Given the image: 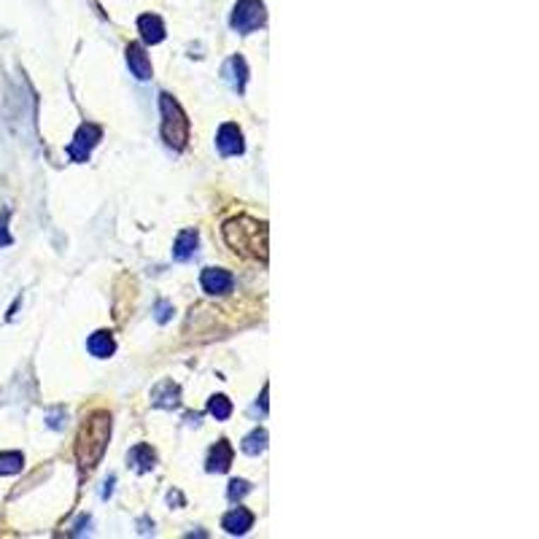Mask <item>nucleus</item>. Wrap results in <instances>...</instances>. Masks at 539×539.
<instances>
[{
    "label": "nucleus",
    "mask_w": 539,
    "mask_h": 539,
    "mask_svg": "<svg viewBox=\"0 0 539 539\" xmlns=\"http://www.w3.org/2000/svg\"><path fill=\"white\" fill-rule=\"evenodd\" d=\"M197 240H200L197 230L181 232V235L175 237V246H173V259H175V262H189V259L194 256V251H197Z\"/></svg>",
    "instance_id": "12"
},
{
    "label": "nucleus",
    "mask_w": 539,
    "mask_h": 539,
    "mask_svg": "<svg viewBox=\"0 0 539 539\" xmlns=\"http://www.w3.org/2000/svg\"><path fill=\"white\" fill-rule=\"evenodd\" d=\"M159 111H162V138H165V143L175 151L186 149L192 124L186 119L184 108L178 106V100L173 94L162 92L159 94Z\"/></svg>",
    "instance_id": "3"
},
{
    "label": "nucleus",
    "mask_w": 539,
    "mask_h": 539,
    "mask_svg": "<svg viewBox=\"0 0 539 539\" xmlns=\"http://www.w3.org/2000/svg\"><path fill=\"white\" fill-rule=\"evenodd\" d=\"M251 526H254V515H251L246 507H235L221 518V528H224L227 534H232V537L246 534Z\"/></svg>",
    "instance_id": "9"
},
{
    "label": "nucleus",
    "mask_w": 539,
    "mask_h": 539,
    "mask_svg": "<svg viewBox=\"0 0 539 539\" xmlns=\"http://www.w3.org/2000/svg\"><path fill=\"white\" fill-rule=\"evenodd\" d=\"M124 54H127L130 73L138 78V81H149V78H151V60H149V54L143 51V47H140V44H130Z\"/></svg>",
    "instance_id": "8"
},
{
    "label": "nucleus",
    "mask_w": 539,
    "mask_h": 539,
    "mask_svg": "<svg viewBox=\"0 0 539 539\" xmlns=\"http://www.w3.org/2000/svg\"><path fill=\"white\" fill-rule=\"evenodd\" d=\"M111 440V413L106 410H97L87 418V423L78 431V442H76V459L81 469H92L100 464L103 453Z\"/></svg>",
    "instance_id": "1"
},
{
    "label": "nucleus",
    "mask_w": 539,
    "mask_h": 539,
    "mask_svg": "<svg viewBox=\"0 0 539 539\" xmlns=\"http://www.w3.org/2000/svg\"><path fill=\"white\" fill-rule=\"evenodd\" d=\"M87 348H89V354L94 359H108V356H113L116 351V342H113V335L106 332V329H100V332H94L92 337L87 340Z\"/></svg>",
    "instance_id": "15"
},
{
    "label": "nucleus",
    "mask_w": 539,
    "mask_h": 539,
    "mask_svg": "<svg viewBox=\"0 0 539 539\" xmlns=\"http://www.w3.org/2000/svg\"><path fill=\"white\" fill-rule=\"evenodd\" d=\"M111 491H113V478L106 483V488H103V499H108V496H111Z\"/></svg>",
    "instance_id": "23"
},
{
    "label": "nucleus",
    "mask_w": 539,
    "mask_h": 539,
    "mask_svg": "<svg viewBox=\"0 0 539 539\" xmlns=\"http://www.w3.org/2000/svg\"><path fill=\"white\" fill-rule=\"evenodd\" d=\"M232 466V445L227 440H218L208 453V472H227Z\"/></svg>",
    "instance_id": "13"
},
{
    "label": "nucleus",
    "mask_w": 539,
    "mask_h": 539,
    "mask_svg": "<svg viewBox=\"0 0 539 539\" xmlns=\"http://www.w3.org/2000/svg\"><path fill=\"white\" fill-rule=\"evenodd\" d=\"M22 453H16V450H6V453H0V475H16V472H22Z\"/></svg>",
    "instance_id": "18"
},
{
    "label": "nucleus",
    "mask_w": 539,
    "mask_h": 539,
    "mask_svg": "<svg viewBox=\"0 0 539 539\" xmlns=\"http://www.w3.org/2000/svg\"><path fill=\"white\" fill-rule=\"evenodd\" d=\"M264 22H267V11H264V3L262 0H237L235 3V11H232V30L237 32H254L264 27Z\"/></svg>",
    "instance_id": "4"
},
{
    "label": "nucleus",
    "mask_w": 539,
    "mask_h": 539,
    "mask_svg": "<svg viewBox=\"0 0 539 539\" xmlns=\"http://www.w3.org/2000/svg\"><path fill=\"white\" fill-rule=\"evenodd\" d=\"M6 221H8V213L0 216V246H8V243H11V237H8V232H6Z\"/></svg>",
    "instance_id": "22"
},
{
    "label": "nucleus",
    "mask_w": 539,
    "mask_h": 539,
    "mask_svg": "<svg viewBox=\"0 0 539 539\" xmlns=\"http://www.w3.org/2000/svg\"><path fill=\"white\" fill-rule=\"evenodd\" d=\"M100 138H103V130L97 124H81L76 138L70 140V146H68V156L73 162H87L89 154H92V149L100 143Z\"/></svg>",
    "instance_id": "5"
},
{
    "label": "nucleus",
    "mask_w": 539,
    "mask_h": 539,
    "mask_svg": "<svg viewBox=\"0 0 539 539\" xmlns=\"http://www.w3.org/2000/svg\"><path fill=\"white\" fill-rule=\"evenodd\" d=\"M221 73H224V78L230 81V87H232V89H235V92H237V94H243V92H246L248 65H246V60H243V57H237V54H235V57H230V60H227V65H224V70H221Z\"/></svg>",
    "instance_id": "10"
},
{
    "label": "nucleus",
    "mask_w": 539,
    "mask_h": 539,
    "mask_svg": "<svg viewBox=\"0 0 539 539\" xmlns=\"http://www.w3.org/2000/svg\"><path fill=\"white\" fill-rule=\"evenodd\" d=\"M248 491H251V485H248L246 480H232L230 488H227V496H230V502H237V499H243Z\"/></svg>",
    "instance_id": "20"
},
{
    "label": "nucleus",
    "mask_w": 539,
    "mask_h": 539,
    "mask_svg": "<svg viewBox=\"0 0 539 539\" xmlns=\"http://www.w3.org/2000/svg\"><path fill=\"white\" fill-rule=\"evenodd\" d=\"M127 459H130V464H132V469H135V472H151V469H154V461H156L154 450H151L149 445L132 447Z\"/></svg>",
    "instance_id": "16"
},
{
    "label": "nucleus",
    "mask_w": 539,
    "mask_h": 539,
    "mask_svg": "<svg viewBox=\"0 0 539 539\" xmlns=\"http://www.w3.org/2000/svg\"><path fill=\"white\" fill-rule=\"evenodd\" d=\"M170 316H173V305L170 302H156V321L159 323H168L170 321Z\"/></svg>",
    "instance_id": "21"
},
{
    "label": "nucleus",
    "mask_w": 539,
    "mask_h": 539,
    "mask_svg": "<svg viewBox=\"0 0 539 539\" xmlns=\"http://www.w3.org/2000/svg\"><path fill=\"white\" fill-rule=\"evenodd\" d=\"M200 283H202V292H205V294H211V297H218V294H230L232 292V286H235V278H232V273H227V270L208 267V270H202Z\"/></svg>",
    "instance_id": "6"
},
{
    "label": "nucleus",
    "mask_w": 539,
    "mask_h": 539,
    "mask_svg": "<svg viewBox=\"0 0 539 539\" xmlns=\"http://www.w3.org/2000/svg\"><path fill=\"white\" fill-rule=\"evenodd\" d=\"M224 237L235 251L267 259V230H264V224H256L251 218H235V221H227Z\"/></svg>",
    "instance_id": "2"
},
{
    "label": "nucleus",
    "mask_w": 539,
    "mask_h": 539,
    "mask_svg": "<svg viewBox=\"0 0 539 539\" xmlns=\"http://www.w3.org/2000/svg\"><path fill=\"white\" fill-rule=\"evenodd\" d=\"M178 399H181V391H178V385L173 383V380H162V383L156 385L154 391H151V404L154 407H178Z\"/></svg>",
    "instance_id": "14"
},
{
    "label": "nucleus",
    "mask_w": 539,
    "mask_h": 539,
    "mask_svg": "<svg viewBox=\"0 0 539 539\" xmlns=\"http://www.w3.org/2000/svg\"><path fill=\"white\" fill-rule=\"evenodd\" d=\"M138 30H140V38H143V44H162L165 41V22L159 19L156 14H143L138 19Z\"/></svg>",
    "instance_id": "11"
},
{
    "label": "nucleus",
    "mask_w": 539,
    "mask_h": 539,
    "mask_svg": "<svg viewBox=\"0 0 539 539\" xmlns=\"http://www.w3.org/2000/svg\"><path fill=\"white\" fill-rule=\"evenodd\" d=\"M208 413H211L216 421H227V418L232 416V402L218 394V397H213L211 404H208Z\"/></svg>",
    "instance_id": "19"
},
{
    "label": "nucleus",
    "mask_w": 539,
    "mask_h": 539,
    "mask_svg": "<svg viewBox=\"0 0 539 539\" xmlns=\"http://www.w3.org/2000/svg\"><path fill=\"white\" fill-rule=\"evenodd\" d=\"M216 149L221 156H237L243 154V132L237 130V124H221L218 135H216Z\"/></svg>",
    "instance_id": "7"
},
{
    "label": "nucleus",
    "mask_w": 539,
    "mask_h": 539,
    "mask_svg": "<svg viewBox=\"0 0 539 539\" xmlns=\"http://www.w3.org/2000/svg\"><path fill=\"white\" fill-rule=\"evenodd\" d=\"M264 447H267V431L264 429H254L243 440V453H248V456H259Z\"/></svg>",
    "instance_id": "17"
}]
</instances>
